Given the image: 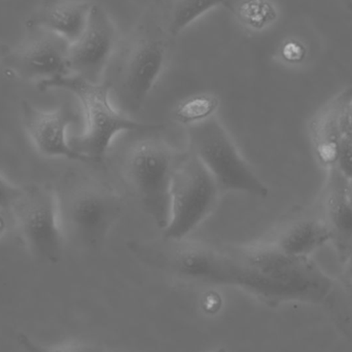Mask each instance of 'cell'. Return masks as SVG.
I'll return each mask as SVG.
<instances>
[{
  "instance_id": "obj_1",
  "label": "cell",
  "mask_w": 352,
  "mask_h": 352,
  "mask_svg": "<svg viewBox=\"0 0 352 352\" xmlns=\"http://www.w3.org/2000/svg\"><path fill=\"white\" fill-rule=\"evenodd\" d=\"M235 262L234 287L263 303H326L336 281L310 258L293 256L271 242L230 246Z\"/></svg>"
},
{
  "instance_id": "obj_2",
  "label": "cell",
  "mask_w": 352,
  "mask_h": 352,
  "mask_svg": "<svg viewBox=\"0 0 352 352\" xmlns=\"http://www.w3.org/2000/svg\"><path fill=\"white\" fill-rule=\"evenodd\" d=\"M41 90L61 89L80 100L86 118L84 134L78 138L76 150L89 157L94 164H102L116 136L127 131H158L163 124L142 123L117 111L111 101V84L93 82L76 74H65L39 82Z\"/></svg>"
},
{
  "instance_id": "obj_3",
  "label": "cell",
  "mask_w": 352,
  "mask_h": 352,
  "mask_svg": "<svg viewBox=\"0 0 352 352\" xmlns=\"http://www.w3.org/2000/svg\"><path fill=\"white\" fill-rule=\"evenodd\" d=\"M186 130L188 151L206 167L221 192H241L262 199L268 197V186L243 158L217 116L188 126Z\"/></svg>"
},
{
  "instance_id": "obj_4",
  "label": "cell",
  "mask_w": 352,
  "mask_h": 352,
  "mask_svg": "<svg viewBox=\"0 0 352 352\" xmlns=\"http://www.w3.org/2000/svg\"><path fill=\"white\" fill-rule=\"evenodd\" d=\"M179 155L157 138L138 140L130 146L123 161L127 184L146 214L164 230L170 214V186Z\"/></svg>"
},
{
  "instance_id": "obj_5",
  "label": "cell",
  "mask_w": 352,
  "mask_h": 352,
  "mask_svg": "<svg viewBox=\"0 0 352 352\" xmlns=\"http://www.w3.org/2000/svg\"><path fill=\"white\" fill-rule=\"evenodd\" d=\"M221 192L213 176L190 151L179 155L171 177L170 214L163 237L186 238L210 215Z\"/></svg>"
},
{
  "instance_id": "obj_6",
  "label": "cell",
  "mask_w": 352,
  "mask_h": 352,
  "mask_svg": "<svg viewBox=\"0 0 352 352\" xmlns=\"http://www.w3.org/2000/svg\"><path fill=\"white\" fill-rule=\"evenodd\" d=\"M123 211L121 196L97 182L80 184L60 200L64 235L88 250L102 245Z\"/></svg>"
},
{
  "instance_id": "obj_7",
  "label": "cell",
  "mask_w": 352,
  "mask_h": 352,
  "mask_svg": "<svg viewBox=\"0 0 352 352\" xmlns=\"http://www.w3.org/2000/svg\"><path fill=\"white\" fill-rule=\"evenodd\" d=\"M25 245L33 258L45 264H57L64 252L60 200L45 184H29L10 210Z\"/></svg>"
},
{
  "instance_id": "obj_8",
  "label": "cell",
  "mask_w": 352,
  "mask_h": 352,
  "mask_svg": "<svg viewBox=\"0 0 352 352\" xmlns=\"http://www.w3.org/2000/svg\"><path fill=\"white\" fill-rule=\"evenodd\" d=\"M166 61V45L148 29L138 31L128 45L119 76V94L124 111H142L158 82Z\"/></svg>"
},
{
  "instance_id": "obj_9",
  "label": "cell",
  "mask_w": 352,
  "mask_h": 352,
  "mask_svg": "<svg viewBox=\"0 0 352 352\" xmlns=\"http://www.w3.org/2000/svg\"><path fill=\"white\" fill-rule=\"evenodd\" d=\"M8 57V66L16 76L43 82L69 74V43L59 35L37 27Z\"/></svg>"
},
{
  "instance_id": "obj_10",
  "label": "cell",
  "mask_w": 352,
  "mask_h": 352,
  "mask_svg": "<svg viewBox=\"0 0 352 352\" xmlns=\"http://www.w3.org/2000/svg\"><path fill=\"white\" fill-rule=\"evenodd\" d=\"M116 43L117 29L113 20L102 6L93 3L84 32L69 45V74L100 82Z\"/></svg>"
},
{
  "instance_id": "obj_11",
  "label": "cell",
  "mask_w": 352,
  "mask_h": 352,
  "mask_svg": "<svg viewBox=\"0 0 352 352\" xmlns=\"http://www.w3.org/2000/svg\"><path fill=\"white\" fill-rule=\"evenodd\" d=\"M21 113L25 130L41 156L94 164L68 142L67 130L76 119L70 109L60 107L43 111L28 101H23Z\"/></svg>"
},
{
  "instance_id": "obj_12",
  "label": "cell",
  "mask_w": 352,
  "mask_h": 352,
  "mask_svg": "<svg viewBox=\"0 0 352 352\" xmlns=\"http://www.w3.org/2000/svg\"><path fill=\"white\" fill-rule=\"evenodd\" d=\"M349 178L337 167L328 169L322 214L332 233V243L341 263L352 243V204L347 195Z\"/></svg>"
},
{
  "instance_id": "obj_13",
  "label": "cell",
  "mask_w": 352,
  "mask_h": 352,
  "mask_svg": "<svg viewBox=\"0 0 352 352\" xmlns=\"http://www.w3.org/2000/svg\"><path fill=\"white\" fill-rule=\"evenodd\" d=\"M328 242H332V233L320 213L296 215L287 219L276 230L271 243L289 256L310 258Z\"/></svg>"
},
{
  "instance_id": "obj_14",
  "label": "cell",
  "mask_w": 352,
  "mask_h": 352,
  "mask_svg": "<svg viewBox=\"0 0 352 352\" xmlns=\"http://www.w3.org/2000/svg\"><path fill=\"white\" fill-rule=\"evenodd\" d=\"M92 6L86 0H47L28 26L51 31L72 45L84 32Z\"/></svg>"
},
{
  "instance_id": "obj_15",
  "label": "cell",
  "mask_w": 352,
  "mask_h": 352,
  "mask_svg": "<svg viewBox=\"0 0 352 352\" xmlns=\"http://www.w3.org/2000/svg\"><path fill=\"white\" fill-rule=\"evenodd\" d=\"M335 116V142L337 148V168L352 180V87L333 97Z\"/></svg>"
},
{
  "instance_id": "obj_16",
  "label": "cell",
  "mask_w": 352,
  "mask_h": 352,
  "mask_svg": "<svg viewBox=\"0 0 352 352\" xmlns=\"http://www.w3.org/2000/svg\"><path fill=\"white\" fill-rule=\"evenodd\" d=\"M219 105L221 100L214 93H196L179 101L173 115L178 123L188 127L215 117Z\"/></svg>"
},
{
  "instance_id": "obj_17",
  "label": "cell",
  "mask_w": 352,
  "mask_h": 352,
  "mask_svg": "<svg viewBox=\"0 0 352 352\" xmlns=\"http://www.w3.org/2000/svg\"><path fill=\"white\" fill-rule=\"evenodd\" d=\"M228 1L229 0H176L169 16L168 32L173 36H177L203 14Z\"/></svg>"
},
{
  "instance_id": "obj_18",
  "label": "cell",
  "mask_w": 352,
  "mask_h": 352,
  "mask_svg": "<svg viewBox=\"0 0 352 352\" xmlns=\"http://www.w3.org/2000/svg\"><path fill=\"white\" fill-rule=\"evenodd\" d=\"M326 303L339 330L352 340V277L336 283Z\"/></svg>"
},
{
  "instance_id": "obj_19",
  "label": "cell",
  "mask_w": 352,
  "mask_h": 352,
  "mask_svg": "<svg viewBox=\"0 0 352 352\" xmlns=\"http://www.w3.org/2000/svg\"><path fill=\"white\" fill-rule=\"evenodd\" d=\"M236 14L244 26L254 31L268 28L278 18V10L271 0H242Z\"/></svg>"
},
{
  "instance_id": "obj_20",
  "label": "cell",
  "mask_w": 352,
  "mask_h": 352,
  "mask_svg": "<svg viewBox=\"0 0 352 352\" xmlns=\"http://www.w3.org/2000/svg\"><path fill=\"white\" fill-rule=\"evenodd\" d=\"M280 57L287 63L296 64L305 59L307 50L301 41L292 38L287 39L281 45Z\"/></svg>"
},
{
  "instance_id": "obj_21",
  "label": "cell",
  "mask_w": 352,
  "mask_h": 352,
  "mask_svg": "<svg viewBox=\"0 0 352 352\" xmlns=\"http://www.w3.org/2000/svg\"><path fill=\"white\" fill-rule=\"evenodd\" d=\"M21 190L22 188L14 186L0 173V209L10 212L16 199L20 196Z\"/></svg>"
},
{
  "instance_id": "obj_22",
  "label": "cell",
  "mask_w": 352,
  "mask_h": 352,
  "mask_svg": "<svg viewBox=\"0 0 352 352\" xmlns=\"http://www.w3.org/2000/svg\"><path fill=\"white\" fill-rule=\"evenodd\" d=\"M45 352H90L86 347L82 345L76 344H63L57 345V346L52 347L47 349Z\"/></svg>"
},
{
  "instance_id": "obj_23",
  "label": "cell",
  "mask_w": 352,
  "mask_h": 352,
  "mask_svg": "<svg viewBox=\"0 0 352 352\" xmlns=\"http://www.w3.org/2000/svg\"><path fill=\"white\" fill-rule=\"evenodd\" d=\"M343 274L341 278H351L352 277V243L347 252L346 256L342 262Z\"/></svg>"
},
{
  "instance_id": "obj_24",
  "label": "cell",
  "mask_w": 352,
  "mask_h": 352,
  "mask_svg": "<svg viewBox=\"0 0 352 352\" xmlns=\"http://www.w3.org/2000/svg\"><path fill=\"white\" fill-rule=\"evenodd\" d=\"M8 214H10V212H8V211L1 210V209H0V239H1V238L6 235V232H8Z\"/></svg>"
},
{
  "instance_id": "obj_25",
  "label": "cell",
  "mask_w": 352,
  "mask_h": 352,
  "mask_svg": "<svg viewBox=\"0 0 352 352\" xmlns=\"http://www.w3.org/2000/svg\"><path fill=\"white\" fill-rule=\"evenodd\" d=\"M347 195H349V201L352 204V180H349V186H347Z\"/></svg>"
},
{
  "instance_id": "obj_26",
  "label": "cell",
  "mask_w": 352,
  "mask_h": 352,
  "mask_svg": "<svg viewBox=\"0 0 352 352\" xmlns=\"http://www.w3.org/2000/svg\"><path fill=\"white\" fill-rule=\"evenodd\" d=\"M210 352H227V351H226V349H223V347H221V349H217Z\"/></svg>"
}]
</instances>
